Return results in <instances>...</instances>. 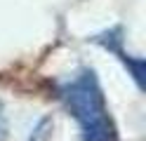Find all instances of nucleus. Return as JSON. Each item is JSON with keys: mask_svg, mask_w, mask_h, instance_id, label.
Segmentation results:
<instances>
[{"mask_svg": "<svg viewBox=\"0 0 146 141\" xmlns=\"http://www.w3.org/2000/svg\"><path fill=\"white\" fill-rule=\"evenodd\" d=\"M57 99L80 127L83 141H118V132L102 92L94 68L83 66L80 71L57 82Z\"/></svg>", "mask_w": 146, "mask_h": 141, "instance_id": "nucleus-1", "label": "nucleus"}, {"mask_svg": "<svg viewBox=\"0 0 146 141\" xmlns=\"http://www.w3.org/2000/svg\"><path fill=\"white\" fill-rule=\"evenodd\" d=\"M123 28L120 26H115V28H108V31H104V33H97L94 38H92V42H97V45H102L106 52H111V54H115L118 59H120L127 68H130V73H132V78H134V82H137V87H144V59L141 56H132V54H127L125 50H123Z\"/></svg>", "mask_w": 146, "mask_h": 141, "instance_id": "nucleus-2", "label": "nucleus"}, {"mask_svg": "<svg viewBox=\"0 0 146 141\" xmlns=\"http://www.w3.org/2000/svg\"><path fill=\"white\" fill-rule=\"evenodd\" d=\"M5 136H7V118H5L3 101H0V141H5Z\"/></svg>", "mask_w": 146, "mask_h": 141, "instance_id": "nucleus-3", "label": "nucleus"}]
</instances>
